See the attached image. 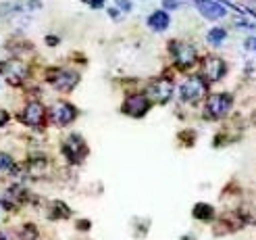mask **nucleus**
Returning a JSON list of instances; mask_svg holds the SVG:
<instances>
[{"label":"nucleus","mask_w":256,"mask_h":240,"mask_svg":"<svg viewBox=\"0 0 256 240\" xmlns=\"http://www.w3.org/2000/svg\"><path fill=\"white\" fill-rule=\"evenodd\" d=\"M169 50H171V55H173V61H175V65L179 69H190V67H194L196 65V61H198V53H196V48L192 46L190 42H171L169 44Z\"/></svg>","instance_id":"obj_1"},{"label":"nucleus","mask_w":256,"mask_h":240,"mask_svg":"<svg viewBox=\"0 0 256 240\" xmlns=\"http://www.w3.org/2000/svg\"><path fill=\"white\" fill-rule=\"evenodd\" d=\"M232 105H234V98L232 94L227 92H216V94H210L206 98V107H204V115L208 119H223L229 111H232Z\"/></svg>","instance_id":"obj_2"},{"label":"nucleus","mask_w":256,"mask_h":240,"mask_svg":"<svg viewBox=\"0 0 256 240\" xmlns=\"http://www.w3.org/2000/svg\"><path fill=\"white\" fill-rule=\"evenodd\" d=\"M206 92H208L206 80L200 78V75H192V78H188L182 84V88H179V98H182L184 103H196V100H200Z\"/></svg>","instance_id":"obj_3"},{"label":"nucleus","mask_w":256,"mask_h":240,"mask_svg":"<svg viewBox=\"0 0 256 240\" xmlns=\"http://www.w3.org/2000/svg\"><path fill=\"white\" fill-rule=\"evenodd\" d=\"M146 96L150 100H154V103H158V105L169 103L171 96H173V82L167 80V78H158L154 82H150L148 90H146Z\"/></svg>","instance_id":"obj_4"},{"label":"nucleus","mask_w":256,"mask_h":240,"mask_svg":"<svg viewBox=\"0 0 256 240\" xmlns=\"http://www.w3.org/2000/svg\"><path fill=\"white\" fill-rule=\"evenodd\" d=\"M48 82H52L54 88L60 92H71L73 88L80 84V75L73 73V71H67V69H50Z\"/></svg>","instance_id":"obj_5"},{"label":"nucleus","mask_w":256,"mask_h":240,"mask_svg":"<svg viewBox=\"0 0 256 240\" xmlns=\"http://www.w3.org/2000/svg\"><path fill=\"white\" fill-rule=\"evenodd\" d=\"M21 121L25 125H30V128H36L40 130L44 128V121H46V109L42 103H38V100H32V103L25 105L23 113H21Z\"/></svg>","instance_id":"obj_6"},{"label":"nucleus","mask_w":256,"mask_h":240,"mask_svg":"<svg viewBox=\"0 0 256 240\" xmlns=\"http://www.w3.org/2000/svg\"><path fill=\"white\" fill-rule=\"evenodd\" d=\"M227 71V65L221 57H214V55H208L204 57L202 61V78L206 82H219Z\"/></svg>","instance_id":"obj_7"},{"label":"nucleus","mask_w":256,"mask_h":240,"mask_svg":"<svg viewBox=\"0 0 256 240\" xmlns=\"http://www.w3.org/2000/svg\"><path fill=\"white\" fill-rule=\"evenodd\" d=\"M0 71H2L4 80L10 86H21L25 82V75H28V67H25L19 59H10V61L2 63V65H0Z\"/></svg>","instance_id":"obj_8"},{"label":"nucleus","mask_w":256,"mask_h":240,"mask_svg":"<svg viewBox=\"0 0 256 240\" xmlns=\"http://www.w3.org/2000/svg\"><path fill=\"white\" fill-rule=\"evenodd\" d=\"M62 155L69 159V163H82V159L88 155V146L80 136H69L62 144Z\"/></svg>","instance_id":"obj_9"},{"label":"nucleus","mask_w":256,"mask_h":240,"mask_svg":"<svg viewBox=\"0 0 256 240\" xmlns=\"http://www.w3.org/2000/svg\"><path fill=\"white\" fill-rule=\"evenodd\" d=\"M194 5L198 9V13L208 19V21H216V19H223L227 15V7L221 5L219 0H194Z\"/></svg>","instance_id":"obj_10"},{"label":"nucleus","mask_w":256,"mask_h":240,"mask_svg":"<svg viewBox=\"0 0 256 240\" xmlns=\"http://www.w3.org/2000/svg\"><path fill=\"white\" fill-rule=\"evenodd\" d=\"M150 109V98L146 94H130L123 103V113L132 117H142Z\"/></svg>","instance_id":"obj_11"},{"label":"nucleus","mask_w":256,"mask_h":240,"mask_svg":"<svg viewBox=\"0 0 256 240\" xmlns=\"http://www.w3.org/2000/svg\"><path fill=\"white\" fill-rule=\"evenodd\" d=\"M48 113H50V121H52L54 125H67L75 119V115H78L75 107L69 105V103H56Z\"/></svg>","instance_id":"obj_12"},{"label":"nucleus","mask_w":256,"mask_h":240,"mask_svg":"<svg viewBox=\"0 0 256 240\" xmlns=\"http://www.w3.org/2000/svg\"><path fill=\"white\" fill-rule=\"evenodd\" d=\"M169 25H171V17L167 11H154L148 17V28L152 32H164V30H169Z\"/></svg>","instance_id":"obj_13"},{"label":"nucleus","mask_w":256,"mask_h":240,"mask_svg":"<svg viewBox=\"0 0 256 240\" xmlns=\"http://www.w3.org/2000/svg\"><path fill=\"white\" fill-rule=\"evenodd\" d=\"M225 40H227V30L225 28H212L206 34V42L210 46H221Z\"/></svg>","instance_id":"obj_14"},{"label":"nucleus","mask_w":256,"mask_h":240,"mask_svg":"<svg viewBox=\"0 0 256 240\" xmlns=\"http://www.w3.org/2000/svg\"><path fill=\"white\" fill-rule=\"evenodd\" d=\"M194 217L196 219H202V221H208V219L214 217V209L210 205H206V203H198L194 207Z\"/></svg>","instance_id":"obj_15"},{"label":"nucleus","mask_w":256,"mask_h":240,"mask_svg":"<svg viewBox=\"0 0 256 240\" xmlns=\"http://www.w3.org/2000/svg\"><path fill=\"white\" fill-rule=\"evenodd\" d=\"M50 215L52 217H60V219H67L69 215H71V209L65 205V203H60V200H54L52 205H50Z\"/></svg>","instance_id":"obj_16"},{"label":"nucleus","mask_w":256,"mask_h":240,"mask_svg":"<svg viewBox=\"0 0 256 240\" xmlns=\"http://www.w3.org/2000/svg\"><path fill=\"white\" fill-rule=\"evenodd\" d=\"M44 167H46V159H44V157H42V159H32V161L28 163V169H30L32 175H38Z\"/></svg>","instance_id":"obj_17"},{"label":"nucleus","mask_w":256,"mask_h":240,"mask_svg":"<svg viewBox=\"0 0 256 240\" xmlns=\"http://www.w3.org/2000/svg\"><path fill=\"white\" fill-rule=\"evenodd\" d=\"M19 234H21L23 240H36L38 238V228H36V225H32V223H28V225H23Z\"/></svg>","instance_id":"obj_18"},{"label":"nucleus","mask_w":256,"mask_h":240,"mask_svg":"<svg viewBox=\"0 0 256 240\" xmlns=\"http://www.w3.org/2000/svg\"><path fill=\"white\" fill-rule=\"evenodd\" d=\"M244 73H246V78L256 80V59H248V61H246V65H244Z\"/></svg>","instance_id":"obj_19"},{"label":"nucleus","mask_w":256,"mask_h":240,"mask_svg":"<svg viewBox=\"0 0 256 240\" xmlns=\"http://www.w3.org/2000/svg\"><path fill=\"white\" fill-rule=\"evenodd\" d=\"M12 167H15V163H12L10 155L0 153V169H12Z\"/></svg>","instance_id":"obj_20"},{"label":"nucleus","mask_w":256,"mask_h":240,"mask_svg":"<svg viewBox=\"0 0 256 240\" xmlns=\"http://www.w3.org/2000/svg\"><path fill=\"white\" fill-rule=\"evenodd\" d=\"M114 5H117V9L123 13V15H125V13H130V11L134 9L132 0H114Z\"/></svg>","instance_id":"obj_21"},{"label":"nucleus","mask_w":256,"mask_h":240,"mask_svg":"<svg viewBox=\"0 0 256 240\" xmlns=\"http://www.w3.org/2000/svg\"><path fill=\"white\" fill-rule=\"evenodd\" d=\"M182 7V3L179 0H162V9L164 11H175V9H179Z\"/></svg>","instance_id":"obj_22"},{"label":"nucleus","mask_w":256,"mask_h":240,"mask_svg":"<svg viewBox=\"0 0 256 240\" xmlns=\"http://www.w3.org/2000/svg\"><path fill=\"white\" fill-rule=\"evenodd\" d=\"M84 3H86L90 9H102V7H104L106 0H84Z\"/></svg>","instance_id":"obj_23"},{"label":"nucleus","mask_w":256,"mask_h":240,"mask_svg":"<svg viewBox=\"0 0 256 240\" xmlns=\"http://www.w3.org/2000/svg\"><path fill=\"white\" fill-rule=\"evenodd\" d=\"M236 25H240V28H244V30H254L256 28V25L250 23L248 19H236Z\"/></svg>","instance_id":"obj_24"},{"label":"nucleus","mask_w":256,"mask_h":240,"mask_svg":"<svg viewBox=\"0 0 256 240\" xmlns=\"http://www.w3.org/2000/svg\"><path fill=\"white\" fill-rule=\"evenodd\" d=\"M8 121V113L6 111H2V109H0V125H4Z\"/></svg>","instance_id":"obj_25"},{"label":"nucleus","mask_w":256,"mask_h":240,"mask_svg":"<svg viewBox=\"0 0 256 240\" xmlns=\"http://www.w3.org/2000/svg\"><path fill=\"white\" fill-rule=\"evenodd\" d=\"M46 42H48V46H56V44H58V38H56V36H48Z\"/></svg>","instance_id":"obj_26"},{"label":"nucleus","mask_w":256,"mask_h":240,"mask_svg":"<svg viewBox=\"0 0 256 240\" xmlns=\"http://www.w3.org/2000/svg\"><path fill=\"white\" fill-rule=\"evenodd\" d=\"M246 48H252L256 53V38H250V40H246Z\"/></svg>","instance_id":"obj_27"},{"label":"nucleus","mask_w":256,"mask_h":240,"mask_svg":"<svg viewBox=\"0 0 256 240\" xmlns=\"http://www.w3.org/2000/svg\"><path fill=\"white\" fill-rule=\"evenodd\" d=\"M0 240H6V236H4L2 232H0Z\"/></svg>","instance_id":"obj_28"}]
</instances>
